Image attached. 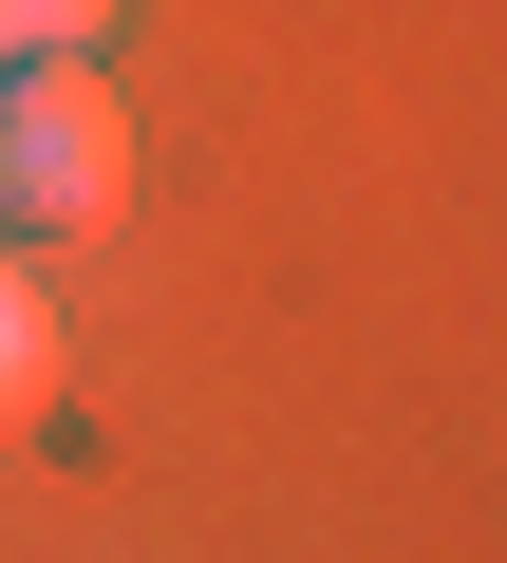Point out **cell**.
Segmentation results:
<instances>
[{"mask_svg":"<svg viewBox=\"0 0 507 563\" xmlns=\"http://www.w3.org/2000/svg\"><path fill=\"white\" fill-rule=\"evenodd\" d=\"M38 395H57V301H38L20 263H0V432H20Z\"/></svg>","mask_w":507,"mask_h":563,"instance_id":"cell-2","label":"cell"},{"mask_svg":"<svg viewBox=\"0 0 507 563\" xmlns=\"http://www.w3.org/2000/svg\"><path fill=\"white\" fill-rule=\"evenodd\" d=\"M95 20H113V0H0V76H57V57H95Z\"/></svg>","mask_w":507,"mask_h":563,"instance_id":"cell-3","label":"cell"},{"mask_svg":"<svg viewBox=\"0 0 507 563\" xmlns=\"http://www.w3.org/2000/svg\"><path fill=\"white\" fill-rule=\"evenodd\" d=\"M113 207H132V113L95 95V57L0 76V225L20 244H95Z\"/></svg>","mask_w":507,"mask_h":563,"instance_id":"cell-1","label":"cell"}]
</instances>
